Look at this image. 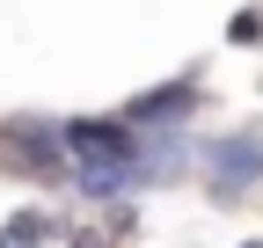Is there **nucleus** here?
<instances>
[{"label":"nucleus","instance_id":"nucleus-3","mask_svg":"<svg viewBox=\"0 0 263 248\" xmlns=\"http://www.w3.org/2000/svg\"><path fill=\"white\" fill-rule=\"evenodd\" d=\"M44 234H51V226H44V219H15V226H8V234H0V241H44Z\"/></svg>","mask_w":263,"mask_h":248},{"label":"nucleus","instance_id":"nucleus-2","mask_svg":"<svg viewBox=\"0 0 263 248\" xmlns=\"http://www.w3.org/2000/svg\"><path fill=\"white\" fill-rule=\"evenodd\" d=\"M8 161L22 168V175H59V161H66V132H51V124H8Z\"/></svg>","mask_w":263,"mask_h":248},{"label":"nucleus","instance_id":"nucleus-1","mask_svg":"<svg viewBox=\"0 0 263 248\" xmlns=\"http://www.w3.org/2000/svg\"><path fill=\"white\" fill-rule=\"evenodd\" d=\"M66 161H73V175L95 197H110L132 175V139L117 132V124H66Z\"/></svg>","mask_w":263,"mask_h":248}]
</instances>
